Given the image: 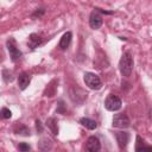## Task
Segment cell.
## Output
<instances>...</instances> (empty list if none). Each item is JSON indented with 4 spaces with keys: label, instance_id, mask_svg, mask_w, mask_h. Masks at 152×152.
I'll return each mask as SVG.
<instances>
[{
    "label": "cell",
    "instance_id": "cell-6",
    "mask_svg": "<svg viewBox=\"0 0 152 152\" xmlns=\"http://www.w3.org/2000/svg\"><path fill=\"white\" fill-rule=\"evenodd\" d=\"M103 23V19H102V15L97 12V11H93L90 17H89V25L93 30H97L101 27Z\"/></svg>",
    "mask_w": 152,
    "mask_h": 152
},
{
    "label": "cell",
    "instance_id": "cell-18",
    "mask_svg": "<svg viewBox=\"0 0 152 152\" xmlns=\"http://www.w3.org/2000/svg\"><path fill=\"white\" fill-rule=\"evenodd\" d=\"M17 132H18V134H23V135H30V131H28V128H26L25 126H21V128H20V129H18Z\"/></svg>",
    "mask_w": 152,
    "mask_h": 152
},
{
    "label": "cell",
    "instance_id": "cell-17",
    "mask_svg": "<svg viewBox=\"0 0 152 152\" xmlns=\"http://www.w3.org/2000/svg\"><path fill=\"white\" fill-rule=\"evenodd\" d=\"M18 148H19V151H23V152H25V151H30V150H31L30 145L26 144V142H20V144L18 145Z\"/></svg>",
    "mask_w": 152,
    "mask_h": 152
},
{
    "label": "cell",
    "instance_id": "cell-8",
    "mask_svg": "<svg viewBox=\"0 0 152 152\" xmlns=\"http://www.w3.org/2000/svg\"><path fill=\"white\" fill-rule=\"evenodd\" d=\"M115 138H116V141H118V145L120 148H125L128 140H129V134L127 132H118L115 134Z\"/></svg>",
    "mask_w": 152,
    "mask_h": 152
},
{
    "label": "cell",
    "instance_id": "cell-14",
    "mask_svg": "<svg viewBox=\"0 0 152 152\" xmlns=\"http://www.w3.org/2000/svg\"><path fill=\"white\" fill-rule=\"evenodd\" d=\"M46 125L49 126V128L52 131L53 134H58V127H57V124H56V120L53 118H50L48 121H46Z\"/></svg>",
    "mask_w": 152,
    "mask_h": 152
},
{
    "label": "cell",
    "instance_id": "cell-13",
    "mask_svg": "<svg viewBox=\"0 0 152 152\" xmlns=\"http://www.w3.org/2000/svg\"><path fill=\"white\" fill-rule=\"evenodd\" d=\"M52 147V142L49 138H42L40 141L38 142V148L42 150V151H48V150H51Z\"/></svg>",
    "mask_w": 152,
    "mask_h": 152
},
{
    "label": "cell",
    "instance_id": "cell-2",
    "mask_svg": "<svg viewBox=\"0 0 152 152\" xmlns=\"http://www.w3.org/2000/svg\"><path fill=\"white\" fill-rule=\"evenodd\" d=\"M83 80H84L86 86L93 90H99L102 87V82H101L100 77L94 72H86Z\"/></svg>",
    "mask_w": 152,
    "mask_h": 152
},
{
    "label": "cell",
    "instance_id": "cell-20",
    "mask_svg": "<svg viewBox=\"0 0 152 152\" xmlns=\"http://www.w3.org/2000/svg\"><path fill=\"white\" fill-rule=\"evenodd\" d=\"M36 126H37V131H39V132H42V131H43V127H42V124H40V121H39V120H37V121H36Z\"/></svg>",
    "mask_w": 152,
    "mask_h": 152
},
{
    "label": "cell",
    "instance_id": "cell-9",
    "mask_svg": "<svg viewBox=\"0 0 152 152\" xmlns=\"http://www.w3.org/2000/svg\"><path fill=\"white\" fill-rule=\"evenodd\" d=\"M30 82H31V76L27 72H21L19 75V77H18V86H19V88L21 90L26 89L27 86L30 84Z\"/></svg>",
    "mask_w": 152,
    "mask_h": 152
},
{
    "label": "cell",
    "instance_id": "cell-19",
    "mask_svg": "<svg viewBox=\"0 0 152 152\" xmlns=\"http://www.w3.org/2000/svg\"><path fill=\"white\" fill-rule=\"evenodd\" d=\"M137 151H152V146H141V147H137Z\"/></svg>",
    "mask_w": 152,
    "mask_h": 152
},
{
    "label": "cell",
    "instance_id": "cell-11",
    "mask_svg": "<svg viewBox=\"0 0 152 152\" xmlns=\"http://www.w3.org/2000/svg\"><path fill=\"white\" fill-rule=\"evenodd\" d=\"M40 43H42V38H40V36H38L37 33H32V34H30V38H28V46H30L31 49L37 48Z\"/></svg>",
    "mask_w": 152,
    "mask_h": 152
},
{
    "label": "cell",
    "instance_id": "cell-3",
    "mask_svg": "<svg viewBox=\"0 0 152 152\" xmlns=\"http://www.w3.org/2000/svg\"><path fill=\"white\" fill-rule=\"evenodd\" d=\"M121 100L120 97H118L116 95L114 94H109L104 101V107L107 110H110V112H115V110H119L121 108Z\"/></svg>",
    "mask_w": 152,
    "mask_h": 152
},
{
    "label": "cell",
    "instance_id": "cell-1",
    "mask_svg": "<svg viewBox=\"0 0 152 152\" xmlns=\"http://www.w3.org/2000/svg\"><path fill=\"white\" fill-rule=\"evenodd\" d=\"M119 69H120V72L122 76H125V77L131 76L132 70H133V57H132L131 52H125L121 56L120 62H119Z\"/></svg>",
    "mask_w": 152,
    "mask_h": 152
},
{
    "label": "cell",
    "instance_id": "cell-15",
    "mask_svg": "<svg viewBox=\"0 0 152 152\" xmlns=\"http://www.w3.org/2000/svg\"><path fill=\"white\" fill-rule=\"evenodd\" d=\"M2 78H4V81H5L6 83H8V82H12L14 77H13L12 71H10L8 69H4V70H2Z\"/></svg>",
    "mask_w": 152,
    "mask_h": 152
},
{
    "label": "cell",
    "instance_id": "cell-4",
    "mask_svg": "<svg viewBox=\"0 0 152 152\" xmlns=\"http://www.w3.org/2000/svg\"><path fill=\"white\" fill-rule=\"evenodd\" d=\"M6 44H7V50H8V52H10L11 59H12L13 62H18V61L21 58L23 53H21V51H20V50L17 48L14 39L10 38V39L7 40V43H6Z\"/></svg>",
    "mask_w": 152,
    "mask_h": 152
},
{
    "label": "cell",
    "instance_id": "cell-5",
    "mask_svg": "<svg viewBox=\"0 0 152 152\" xmlns=\"http://www.w3.org/2000/svg\"><path fill=\"white\" fill-rule=\"evenodd\" d=\"M131 125V121L128 119V116L124 113H119V114H115L114 118H113V127H116V128H127L129 127Z\"/></svg>",
    "mask_w": 152,
    "mask_h": 152
},
{
    "label": "cell",
    "instance_id": "cell-21",
    "mask_svg": "<svg viewBox=\"0 0 152 152\" xmlns=\"http://www.w3.org/2000/svg\"><path fill=\"white\" fill-rule=\"evenodd\" d=\"M43 13H44V8H40V11H39V12L37 11V12H36V13L33 14V17H36V15H38V17H40V15H42Z\"/></svg>",
    "mask_w": 152,
    "mask_h": 152
},
{
    "label": "cell",
    "instance_id": "cell-7",
    "mask_svg": "<svg viewBox=\"0 0 152 152\" xmlns=\"http://www.w3.org/2000/svg\"><path fill=\"white\" fill-rule=\"evenodd\" d=\"M100 148H101V142H100L99 138L95 135L89 137L87 140V144H86V150L89 152H97V151H100Z\"/></svg>",
    "mask_w": 152,
    "mask_h": 152
},
{
    "label": "cell",
    "instance_id": "cell-10",
    "mask_svg": "<svg viewBox=\"0 0 152 152\" xmlns=\"http://www.w3.org/2000/svg\"><path fill=\"white\" fill-rule=\"evenodd\" d=\"M71 38H72L71 32H65V33L62 36V38H61V40H59L58 46H59L62 50L68 49V48H69V45H70V43H71Z\"/></svg>",
    "mask_w": 152,
    "mask_h": 152
},
{
    "label": "cell",
    "instance_id": "cell-16",
    "mask_svg": "<svg viewBox=\"0 0 152 152\" xmlns=\"http://www.w3.org/2000/svg\"><path fill=\"white\" fill-rule=\"evenodd\" d=\"M1 116L4 119H10L12 116V112L8 109V108H2L1 109Z\"/></svg>",
    "mask_w": 152,
    "mask_h": 152
},
{
    "label": "cell",
    "instance_id": "cell-12",
    "mask_svg": "<svg viewBox=\"0 0 152 152\" xmlns=\"http://www.w3.org/2000/svg\"><path fill=\"white\" fill-rule=\"evenodd\" d=\"M80 124L82 125V126H84L86 128H88V129H95L96 128V122L94 121V120H91V119H89V118H81L80 119Z\"/></svg>",
    "mask_w": 152,
    "mask_h": 152
}]
</instances>
